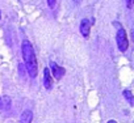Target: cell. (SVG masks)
Here are the masks:
<instances>
[{
  "mask_svg": "<svg viewBox=\"0 0 134 123\" xmlns=\"http://www.w3.org/2000/svg\"><path fill=\"white\" fill-rule=\"evenodd\" d=\"M21 52H23V59H24V64H25L28 75L30 77H36L38 75V63H37V58H36L33 46L28 39L23 41Z\"/></svg>",
  "mask_w": 134,
  "mask_h": 123,
  "instance_id": "6da1fadb",
  "label": "cell"
},
{
  "mask_svg": "<svg viewBox=\"0 0 134 123\" xmlns=\"http://www.w3.org/2000/svg\"><path fill=\"white\" fill-rule=\"evenodd\" d=\"M116 41H117V46L120 48V51L125 52L129 47V39H127V34L125 32L124 28L117 30V35H116Z\"/></svg>",
  "mask_w": 134,
  "mask_h": 123,
  "instance_id": "7a4b0ae2",
  "label": "cell"
},
{
  "mask_svg": "<svg viewBox=\"0 0 134 123\" xmlns=\"http://www.w3.org/2000/svg\"><path fill=\"white\" fill-rule=\"evenodd\" d=\"M50 68H51V72L54 75V77L57 80H60L63 76H64V68L63 67H59L57 63H54V62H50Z\"/></svg>",
  "mask_w": 134,
  "mask_h": 123,
  "instance_id": "3957f363",
  "label": "cell"
},
{
  "mask_svg": "<svg viewBox=\"0 0 134 123\" xmlns=\"http://www.w3.org/2000/svg\"><path fill=\"white\" fill-rule=\"evenodd\" d=\"M80 33L84 38H88L90 37V33H91V21L88 19H83L82 22H80Z\"/></svg>",
  "mask_w": 134,
  "mask_h": 123,
  "instance_id": "277c9868",
  "label": "cell"
},
{
  "mask_svg": "<svg viewBox=\"0 0 134 123\" xmlns=\"http://www.w3.org/2000/svg\"><path fill=\"white\" fill-rule=\"evenodd\" d=\"M32 120H33V113L30 110H24L17 123H32Z\"/></svg>",
  "mask_w": 134,
  "mask_h": 123,
  "instance_id": "5b68a950",
  "label": "cell"
},
{
  "mask_svg": "<svg viewBox=\"0 0 134 123\" xmlns=\"http://www.w3.org/2000/svg\"><path fill=\"white\" fill-rule=\"evenodd\" d=\"M43 84H45V88L46 89H50L53 87V79L50 76V70L49 68H45L43 70Z\"/></svg>",
  "mask_w": 134,
  "mask_h": 123,
  "instance_id": "8992f818",
  "label": "cell"
},
{
  "mask_svg": "<svg viewBox=\"0 0 134 123\" xmlns=\"http://www.w3.org/2000/svg\"><path fill=\"white\" fill-rule=\"evenodd\" d=\"M122 94H124V97L126 98V101L129 102V105H130V106H133V94H131V92L126 89V90H124V93H122Z\"/></svg>",
  "mask_w": 134,
  "mask_h": 123,
  "instance_id": "52a82bcc",
  "label": "cell"
},
{
  "mask_svg": "<svg viewBox=\"0 0 134 123\" xmlns=\"http://www.w3.org/2000/svg\"><path fill=\"white\" fill-rule=\"evenodd\" d=\"M2 102H4L5 109H8V107H9V105H11V103H9V102H11V98H9V97H4V98L2 100Z\"/></svg>",
  "mask_w": 134,
  "mask_h": 123,
  "instance_id": "ba28073f",
  "label": "cell"
},
{
  "mask_svg": "<svg viewBox=\"0 0 134 123\" xmlns=\"http://www.w3.org/2000/svg\"><path fill=\"white\" fill-rule=\"evenodd\" d=\"M47 5H49L51 9H54L55 5H57V0H47Z\"/></svg>",
  "mask_w": 134,
  "mask_h": 123,
  "instance_id": "9c48e42d",
  "label": "cell"
},
{
  "mask_svg": "<svg viewBox=\"0 0 134 123\" xmlns=\"http://www.w3.org/2000/svg\"><path fill=\"white\" fill-rule=\"evenodd\" d=\"M19 71H20V73H21V76H24V64H19Z\"/></svg>",
  "mask_w": 134,
  "mask_h": 123,
  "instance_id": "30bf717a",
  "label": "cell"
},
{
  "mask_svg": "<svg viewBox=\"0 0 134 123\" xmlns=\"http://www.w3.org/2000/svg\"><path fill=\"white\" fill-rule=\"evenodd\" d=\"M126 5H127V8L130 9V8L133 7V0H126Z\"/></svg>",
  "mask_w": 134,
  "mask_h": 123,
  "instance_id": "8fae6325",
  "label": "cell"
},
{
  "mask_svg": "<svg viewBox=\"0 0 134 123\" xmlns=\"http://www.w3.org/2000/svg\"><path fill=\"white\" fill-rule=\"evenodd\" d=\"M108 123H117V122H116V120H114V119H110V120H109V122H108Z\"/></svg>",
  "mask_w": 134,
  "mask_h": 123,
  "instance_id": "7c38bea8",
  "label": "cell"
},
{
  "mask_svg": "<svg viewBox=\"0 0 134 123\" xmlns=\"http://www.w3.org/2000/svg\"><path fill=\"white\" fill-rule=\"evenodd\" d=\"M0 109H3V102H2V98H0Z\"/></svg>",
  "mask_w": 134,
  "mask_h": 123,
  "instance_id": "4fadbf2b",
  "label": "cell"
},
{
  "mask_svg": "<svg viewBox=\"0 0 134 123\" xmlns=\"http://www.w3.org/2000/svg\"><path fill=\"white\" fill-rule=\"evenodd\" d=\"M74 2H75V3H79V2H80V0H74Z\"/></svg>",
  "mask_w": 134,
  "mask_h": 123,
  "instance_id": "5bb4252c",
  "label": "cell"
},
{
  "mask_svg": "<svg viewBox=\"0 0 134 123\" xmlns=\"http://www.w3.org/2000/svg\"><path fill=\"white\" fill-rule=\"evenodd\" d=\"M0 19H2V12H0Z\"/></svg>",
  "mask_w": 134,
  "mask_h": 123,
  "instance_id": "9a60e30c",
  "label": "cell"
}]
</instances>
